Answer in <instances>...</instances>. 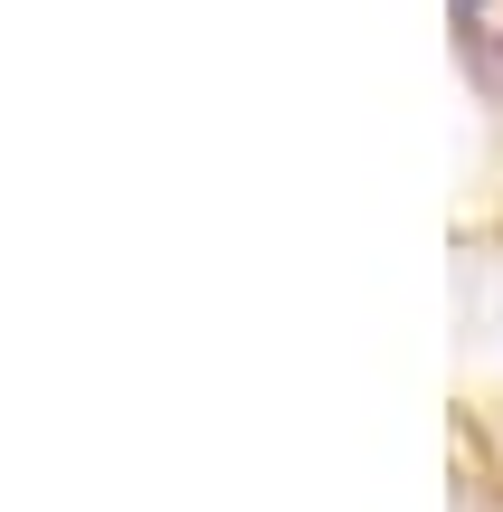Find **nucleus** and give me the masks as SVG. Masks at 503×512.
I'll use <instances>...</instances> for the list:
<instances>
[{
  "label": "nucleus",
  "mask_w": 503,
  "mask_h": 512,
  "mask_svg": "<svg viewBox=\"0 0 503 512\" xmlns=\"http://www.w3.org/2000/svg\"><path fill=\"white\" fill-rule=\"evenodd\" d=\"M456 38H466L485 67H503V0H456Z\"/></svg>",
  "instance_id": "obj_1"
}]
</instances>
